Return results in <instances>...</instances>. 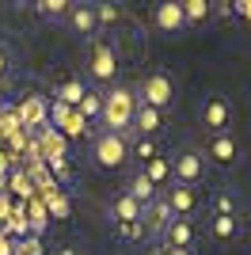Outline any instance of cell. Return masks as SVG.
I'll list each match as a JSON object with an SVG mask.
<instances>
[{
	"label": "cell",
	"mask_w": 251,
	"mask_h": 255,
	"mask_svg": "<svg viewBox=\"0 0 251 255\" xmlns=\"http://www.w3.org/2000/svg\"><path fill=\"white\" fill-rule=\"evenodd\" d=\"M133 111H137V96L129 88H115V92H107L103 96V126L111 133H126V129L133 126Z\"/></svg>",
	"instance_id": "1"
},
{
	"label": "cell",
	"mask_w": 251,
	"mask_h": 255,
	"mask_svg": "<svg viewBox=\"0 0 251 255\" xmlns=\"http://www.w3.org/2000/svg\"><path fill=\"white\" fill-rule=\"evenodd\" d=\"M92 160L99 168H122L126 160H129V141H126V133L103 129V133L95 137V145H92Z\"/></svg>",
	"instance_id": "2"
},
{
	"label": "cell",
	"mask_w": 251,
	"mask_h": 255,
	"mask_svg": "<svg viewBox=\"0 0 251 255\" xmlns=\"http://www.w3.org/2000/svg\"><path fill=\"white\" fill-rule=\"evenodd\" d=\"M137 103L156 107V111L171 107L175 103V84H171V76L167 73H148L145 80H141V99H137Z\"/></svg>",
	"instance_id": "3"
},
{
	"label": "cell",
	"mask_w": 251,
	"mask_h": 255,
	"mask_svg": "<svg viewBox=\"0 0 251 255\" xmlns=\"http://www.w3.org/2000/svg\"><path fill=\"white\" fill-rule=\"evenodd\" d=\"M202 171H206L202 152H194V149L175 152V160H171V179H175V183H183V187H198Z\"/></svg>",
	"instance_id": "4"
},
{
	"label": "cell",
	"mask_w": 251,
	"mask_h": 255,
	"mask_svg": "<svg viewBox=\"0 0 251 255\" xmlns=\"http://www.w3.org/2000/svg\"><path fill=\"white\" fill-rule=\"evenodd\" d=\"M92 76L99 84H111L118 76V50L107 42V38H99V42L92 46Z\"/></svg>",
	"instance_id": "5"
},
{
	"label": "cell",
	"mask_w": 251,
	"mask_h": 255,
	"mask_svg": "<svg viewBox=\"0 0 251 255\" xmlns=\"http://www.w3.org/2000/svg\"><path fill=\"white\" fill-rule=\"evenodd\" d=\"M171 221H175V213H171V206L164 202V194L152 198V202L141 210V229H145V236H164V229Z\"/></svg>",
	"instance_id": "6"
},
{
	"label": "cell",
	"mask_w": 251,
	"mask_h": 255,
	"mask_svg": "<svg viewBox=\"0 0 251 255\" xmlns=\"http://www.w3.org/2000/svg\"><path fill=\"white\" fill-rule=\"evenodd\" d=\"M164 202L171 206V213H175V217H190V213L198 210L202 194H198V187H183V183H171V187H167V194H164Z\"/></svg>",
	"instance_id": "7"
},
{
	"label": "cell",
	"mask_w": 251,
	"mask_h": 255,
	"mask_svg": "<svg viewBox=\"0 0 251 255\" xmlns=\"http://www.w3.org/2000/svg\"><path fill=\"white\" fill-rule=\"evenodd\" d=\"M152 19H156L160 31L167 34H179L183 27H187V15H183V4H175V0H164V4H156V11H152Z\"/></svg>",
	"instance_id": "8"
},
{
	"label": "cell",
	"mask_w": 251,
	"mask_h": 255,
	"mask_svg": "<svg viewBox=\"0 0 251 255\" xmlns=\"http://www.w3.org/2000/svg\"><path fill=\"white\" fill-rule=\"evenodd\" d=\"M164 248H190L194 244V221L190 217H175V221L164 229Z\"/></svg>",
	"instance_id": "9"
},
{
	"label": "cell",
	"mask_w": 251,
	"mask_h": 255,
	"mask_svg": "<svg viewBox=\"0 0 251 255\" xmlns=\"http://www.w3.org/2000/svg\"><path fill=\"white\" fill-rule=\"evenodd\" d=\"M160 126H164V115H160L156 107L137 103V111H133V129H137V137H156Z\"/></svg>",
	"instance_id": "10"
},
{
	"label": "cell",
	"mask_w": 251,
	"mask_h": 255,
	"mask_svg": "<svg viewBox=\"0 0 251 255\" xmlns=\"http://www.w3.org/2000/svg\"><path fill=\"white\" fill-rule=\"evenodd\" d=\"M69 27L80 34H95L99 31V23H95V4H69Z\"/></svg>",
	"instance_id": "11"
},
{
	"label": "cell",
	"mask_w": 251,
	"mask_h": 255,
	"mask_svg": "<svg viewBox=\"0 0 251 255\" xmlns=\"http://www.w3.org/2000/svg\"><path fill=\"white\" fill-rule=\"evenodd\" d=\"M229 118H232V111H229V103H225V99L221 96H213V99H206V107H202V122H206L209 129H225L229 126Z\"/></svg>",
	"instance_id": "12"
},
{
	"label": "cell",
	"mask_w": 251,
	"mask_h": 255,
	"mask_svg": "<svg viewBox=\"0 0 251 255\" xmlns=\"http://www.w3.org/2000/svg\"><path fill=\"white\" fill-rule=\"evenodd\" d=\"M141 210H145V206L137 202V198H129V194H118L115 202H111V217H115L118 225H133V221H141Z\"/></svg>",
	"instance_id": "13"
},
{
	"label": "cell",
	"mask_w": 251,
	"mask_h": 255,
	"mask_svg": "<svg viewBox=\"0 0 251 255\" xmlns=\"http://www.w3.org/2000/svg\"><path fill=\"white\" fill-rule=\"evenodd\" d=\"M209 160H213V164H221V168L236 164V141H232L229 133H217V137L209 141Z\"/></svg>",
	"instance_id": "14"
},
{
	"label": "cell",
	"mask_w": 251,
	"mask_h": 255,
	"mask_svg": "<svg viewBox=\"0 0 251 255\" xmlns=\"http://www.w3.org/2000/svg\"><path fill=\"white\" fill-rule=\"evenodd\" d=\"M46 115H50V107H46L42 96H31L27 103L19 107V122H23V126H38V122H46Z\"/></svg>",
	"instance_id": "15"
},
{
	"label": "cell",
	"mask_w": 251,
	"mask_h": 255,
	"mask_svg": "<svg viewBox=\"0 0 251 255\" xmlns=\"http://www.w3.org/2000/svg\"><path fill=\"white\" fill-rule=\"evenodd\" d=\"M141 175H145V179L160 191V187H164V179H171V160H164V156L156 152V156L145 164V171H141Z\"/></svg>",
	"instance_id": "16"
},
{
	"label": "cell",
	"mask_w": 251,
	"mask_h": 255,
	"mask_svg": "<svg viewBox=\"0 0 251 255\" xmlns=\"http://www.w3.org/2000/svg\"><path fill=\"white\" fill-rule=\"evenodd\" d=\"M126 194H129V198H137L141 206H148L152 198H160V191H156V187H152V183L145 179V175H141V171H137L133 179H129V191H126Z\"/></svg>",
	"instance_id": "17"
},
{
	"label": "cell",
	"mask_w": 251,
	"mask_h": 255,
	"mask_svg": "<svg viewBox=\"0 0 251 255\" xmlns=\"http://www.w3.org/2000/svg\"><path fill=\"white\" fill-rule=\"evenodd\" d=\"M84 96H88V84H80V80H65L57 88V103H65V107H80Z\"/></svg>",
	"instance_id": "18"
},
{
	"label": "cell",
	"mask_w": 251,
	"mask_h": 255,
	"mask_svg": "<svg viewBox=\"0 0 251 255\" xmlns=\"http://www.w3.org/2000/svg\"><path fill=\"white\" fill-rule=\"evenodd\" d=\"M76 111H80V115L88 118V122H95V118L103 115V96H99V92H92V88H88V96L80 99V107H76Z\"/></svg>",
	"instance_id": "19"
},
{
	"label": "cell",
	"mask_w": 251,
	"mask_h": 255,
	"mask_svg": "<svg viewBox=\"0 0 251 255\" xmlns=\"http://www.w3.org/2000/svg\"><path fill=\"white\" fill-rule=\"evenodd\" d=\"M34 11H38L42 19H65V15H69V4H65V0H38Z\"/></svg>",
	"instance_id": "20"
},
{
	"label": "cell",
	"mask_w": 251,
	"mask_h": 255,
	"mask_svg": "<svg viewBox=\"0 0 251 255\" xmlns=\"http://www.w3.org/2000/svg\"><path fill=\"white\" fill-rule=\"evenodd\" d=\"M118 19H122V8H118V4H95V23H99V27H115Z\"/></svg>",
	"instance_id": "21"
},
{
	"label": "cell",
	"mask_w": 251,
	"mask_h": 255,
	"mask_svg": "<svg viewBox=\"0 0 251 255\" xmlns=\"http://www.w3.org/2000/svg\"><path fill=\"white\" fill-rule=\"evenodd\" d=\"M183 15H187V23H198L209 15V0H190V4H183Z\"/></svg>",
	"instance_id": "22"
},
{
	"label": "cell",
	"mask_w": 251,
	"mask_h": 255,
	"mask_svg": "<svg viewBox=\"0 0 251 255\" xmlns=\"http://www.w3.org/2000/svg\"><path fill=\"white\" fill-rule=\"evenodd\" d=\"M213 233L217 236H232L236 233V213H232V217L229 213H217V217H213Z\"/></svg>",
	"instance_id": "23"
},
{
	"label": "cell",
	"mask_w": 251,
	"mask_h": 255,
	"mask_svg": "<svg viewBox=\"0 0 251 255\" xmlns=\"http://www.w3.org/2000/svg\"><path fill=\"white\" fill-rule=\"evenodd\" d=\"M15 255H42V240L38 236H19V244H15Z\"/></svg>",
	"instance_id": "24"
},
{
	"label": "cell",
	"mask_w": 251,
	"mask_h": 255,
	"mask_svg": "<svg viewBox=\"0 0 251 255\" xmlns=\"http://www.w3.org/2000/svg\"><path fill=\"white\" fill-rule=\"evenodd\" d=\"M133 152H137V156H141V160H145V164H148V160L156 156V141H152V137H137Z\"/></svg>",
	"instance_id": "25"
},
{
	"label": "cell",
	"mask_w": 251,
	"mask_h": 255,
	"mask_svg": "<svg viewBox=\"0 0 251 255\" xmlns=\"http://www.w3.org/2000/svg\"><path fill=\"white\" fill-rule=\"evenodd\" d=\"M213 206H217V213H229V217H232V210H236V198H232L229 191H221L217 198H213Z\"/></svg>",
	"instance_id": "26"
},
{
	"label": "cell",
	"mask_w": 251,
	"mask_h": 255,
	"mask_svg": "<svg viewBox=\"0 0 251 255\" xmlns=\"http://www.w3.org/2000/svg\"><path fill=\"white\" fill-rule=\"evenodd\" d=\"M53 217H69V198L65 194H53Z\"/></svg>",
	"instance_id": "27"
},
{
	"label": "cell",
	"mask_w": 251,
	"mask_h": 255,
	"mask_svg": "<svg viewBox=\"0 0 251 255\" xmlns=\"http://www.w3.org/2000/svg\"><path fill=\"white\" fill-rule=\"evenodd\" d=\"M8 73H11V50H8V46H0V80H4Z\"/></svg>",
	"instance_id": "28"
},
{
	"label": "cell",
	"mask_w": 251,
	"mask_h": 255,
	"mask_svg": "<svg viewBox=\"0 0 251 255\" xmlns=\"http://www.w3.org/2000/svg\"><path fill=\"white\" fill-rule=\"evenodd\" d=\"M122 229V236H145V229H141V221H133V225H118Z\"/></svg>",
	"instance_id": "29"
},
{
	"label": "cell",
	"mask_w": 251,
	"mask_h": 255,
	"mask_svg": "<svg viewBox=\"0 0 251 255\" xmlns=\"http://www.w3.org/2000/svg\"><path fill=\"white\" fill-rule=\"evenodd\" d=\"M50 168L57 171V175H65V171H69V164H65V156H61V160H50Z\"/></svg>",
	"instance_id": "30"
},
{
	"label": "cell",
	"mask_w": 251,
	"mask_h": 255,
	"mask_svg": "<svg viewBox=\"0 0 251 255\" xmlns=\"http://www.w3.org/2000/svg\"><path fill=\"white\" fill-rule=\"evenodd\" d=\"M164 255H190V248H164Z\"/></svg>",
	"instance_id": "31"
},
{
	"label": "cell",
	"mask_w": 251,
	"mask_h": 255,
	"mask_svg": "<svg viewBox=\"0 0 251 255\" xmlns=\"http://www.w3.org/2000/svg\"><path fill=\"white\" fill-rule=\"evenodd\" d=\"M236 11H240V15H248V19H251V4H236Z\"/></svg>",
	"instance_id": "32"
},
{
	"label": "cell",
	"mask_w": 251,
	"mask_h": 255,
	"mask_svg": "<svg viewBox=\"0 0 251 255\" xmlns=\"http://www.w3.org/2000/svg\"><path fill=\"white\" fill-rule=\"evenodd\" d=\"M61 255H76V252H73V248H61Z\"/></svg>",
	"instance_id": "33"
},
{
	"label": "cell",
	"mask_w": 251,
	"mask_h": 255,
	"mask_svg": "<svg viewBox=\"0 0 251 255\" xmlns=\"http://www.w3.org/2000/svg\"><path fill=\"white\" fill-rule=\"evenodd\" d=\"M0 111H4V99H0Z\"/></svg>",
	"instance_id": "34"
}]
</instances>
